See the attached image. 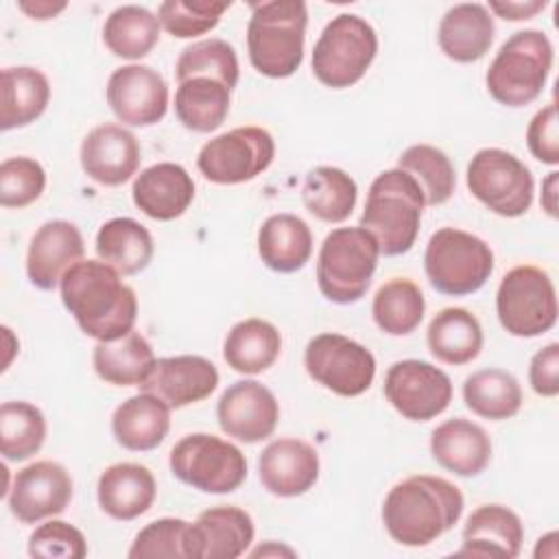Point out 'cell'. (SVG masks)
<instances>
[{"instance_id":"obj_1","label":"cell","mask_w":559,"mask_h":559,"mask_svg":"<svg viewBox=\"0 0 559 559\" xmlns=\"http://www.w3.org/2000/svg\"><path fill=\"white\" fill-rule=\"evenodd\" d=\"M61 301L76 325L96 341L129 334L138 319V297L120 273L103 260H81L59 282Z\"/></svg>"},{"instance_id":"obj_2","label":"cell","mask_w":559,"mask_h":559,"mask_svg":"<svg viewBox=\"0 0 559 559\" xmlns=\"http://www.w3.org/2000/svg\"><path fill=\"white\" fill-rule=\"evenodd\" d=\"M463 513L461 489L441 478L417 474L393 485L382 504L386 533L402 546H428L448 533Z\"/></svg>"},{"instance_id":"obj_3","label":"cell","mask_w":559,"mask_h":559,"mask_svg":"<svg viewBox=\"0 0 559 559\" xmlns=\"http://www.w3.org/2000/svg\"><path fill=\"white\" fill-rule=\"evenodd\" d=\"M247 50L251 66L271 79H286L304 61L308 7L304 0L251 2Z\"/></svg>"},{"instance_id":"obj_4","label":"cell","mask_w":559,"mask_h":559,"mask_svg":"<svg viewBox=\"0 0 559 559\" xmlns=\"http://www.w3.org/2000/svg\"><path fill=\"white\" fill-rule=\"evenodd\" d=\"M424 205V192L406 170H384L369 186L360 227L373 236L380 253L402 255L417 240Z\"/></svg>"},{"instance_id":"obj_5","label":"cell","mask_w":559,"mask_h":559,"mask_svg":"<svg viewBox=\"0 0 559 559\" xmlns=\"http://www.w3.org/2000/svg\"><path fill=\"white\" fill-rule=\"evenodd\" d=\"M552 44L546 33L526 28L513 33L489 63L485 83L491 98L507 107L533 103L548 81Z\"/></svg>"},{"instance_id":"obj_6","label":"cell","mask_w":559,"mask_h":559,"mask_svg":"<svg viewBox=\"0 0 559 559\" xmlns=\"http://www.w3.org/2000/svg\"><path fill=\"white\" fill-rule=\"evenodd\" d=\"M378 255V242L360 225L332 229L317 258V284L323 297L343 306L358 301L371 284Z\"/></svg>"},{"instance_id":"obj_7","label":"cell","mask_w":559,"mask_h":559,"mask_svg":"<svg viewBox=\"0 0 559 559\" xmlns=\"http://www.w3.org/2000/svg\"><path fill=\"white\" fill-rule=\"evenodd\" d=\"M424 271L437 293L450 297L472 295L493 273V251L469 231L441 227L426 245Z\"/></svg>"},{"instance_id":"obj_8","label":"cell","mask_w":559,"mask_h":559,"mask_svg":"<svg viewBox=\"0 0 559 559\" xmlns=\"http://www.w3.org/2000/svg\"><path fill=\"white\" fill-rule=\"evenodd\" d=\"M378 52L373 26L354 13L332 17L321 31L312 50V74L332 90L358 83Z\"/></svg>"},{"instance_id":"obj_9","label":"cell","mask_w":559,"mask_h":559,"mask_svg":"<svg viewBox=\"0 0 559 559\" xmlns=\"http://www.w3.org/2000/svg\"><path fill=\"white\" fill-rule=\"evenodd\" d=\"M168 465L175 478L203 493H231L247 478V459L240 448L207 432L179 439Z\"/></svg>"},{"instance_id":"obj_10","label":"cell","mask_w":559,"mask_h":559,"mask_svg":"<svg viewBox=\"0 0 559 559\" xmlns=\"http://www.w3.org/2000/svg\"><path fill=\"white\" fill-rule=\"evenodd\" d=\"M500 325L511 336L533 338L557 323V293L550 275L533 264L513 266L496 293Z\"/></svg>"},{"instance_id":"obj_11","label":"cell","mask_w":559,"mask_h":559,"mask_svg":"<svg viewBox=\"0 0 559 559\" xmlns=\"http://www.w3.org/2000/svg\"><path fill=\"white\" fill-rule=\"evenodd\" d=\"M469 192L493 214L518 218L533 203L535 181L528 166L504 148H480L467 164Z\"/></svg>"},{"instance_id":"obj_12","label":"cell","mask_w":559,"mask_h":559,"mask_svg":"<svg viewBox=\"0 0 559 559\" xmlns=\"http://www.w3.org/2000/svg\"><path fill=\"white\" fill-rule=\"evenodd\" d=\"M273 157V135L262 127L247 124L207 140L197 155V166L207 181L234 186L262 175Z\"/></svg>"},{"instance_id":"obj_13","label":"cell","mask_w":559,"mask_h":559,"mask_svg":"<svg viewBox=\"0 0 559 559\" xmlns=\"http://www.w3.org/2000/svg\"><path fill=\"white\" fill-rule=\"evenodd\" d=\"M304 365L314 382L343 397L362 395L376 378L373 354L358 341L336 332H323L310 338L304 352Z\"/></svg>"},{"instance_id":"obj_14","label":"cell","mask_w":559,"mask_h":559,"mask_svg":"<svg viewBox=\"0 0 559 559\" xmlns=\"http://www.w3.org/2000/svg\"><path fill=\"white\" fill-rule=\"evenodd\" d=\"M384 395L402 417L411 421H428L450 406L452 382L439 367L408 358L389 367Z\"/></svg>"},{"instance_id":"obj_15","label":"cell","mask_w":559,"mask_h":559,"mask_svg":"<svg viewBox=\"0 0 559 559\" xmlns=\"http://www.w3.org/2000/svg\"><path fill=\"white\" fill-rule=\"evenodd\" d=\"M105 94L114 116L129 127L157 124L168 111V85L151 66L129 63L116 68Z\"/></svg>"},{"instance_id":"obj_16","label":"cell","mask_w":559,"mask_h":559,"mask_svg":"<svg viewBox=\"0 0 559 559\" xmlns=\"http://www.w3.org/2000/svg\"><path fill=\"white\" fill-rule=\"evenodd\" d=\"M72 476L61 463L35 461L15 474L9 509L20 522L35 524L63 513L72 500Z\"/></svg>"},{"instance_id":"obj_17","label":"cell","mask_w":559,"mask_h":559,"mask_svg":"<svg viewBox=\"0 0 559 559\" xmlns=\"http://www.w3.org/2000/svg\"><path fill=\"white\" fill-rule=\"evenodd\" d=\"M216 417L227 437L242 443H258L275 432L280 404L264 384L255 380H238L223 391Z\"/></svg>"},{"instance_id":"obj_18","label":"cell","mask_w":559,"mask_h":559,"mask_svg":"<svg viewBox=\"0 0 559 559\" xmlns=\"http://www.w3.org/2000/svg\"><path fill=\"white\" fill-rule=\"evenodd\" d=\"M218 386L214 362L203 356H166L157 358L148 378L140 384L142 391L157 395L170 408H183L210 397Z\"/></svg>"},{"instance_id":"obj_19","label":"cell","mask_w":559,"mask_h":559,"mask_svg":"<svg viewBox=\"0 0 559 559\" xmlns=\"http://www.w3.org/2000/svg\"><path fill=\"white\" fill-rule=\"evenodd\" d=\"M81 168L100 186L129 181L140 166V142L122 124L94 127L81 142Z\"/></svg>"},{"instance_id":"obj_20","label":"cell","mask_w":559,"mask_h":559,"mask_svg":"<svg viewBox=\"0 0 559 559\" xmlns=\"http://www.w3.org/2000/svg\"><path fill=\"white\" fill-rule=\"evenodd\" d=\"M85 253L83 236L70 221H46L31 238L26 253V275L33 286L52 290L66 271L81 262Z\"/></svg>"},{"instance_id":"obj_21","label":"cell","mask_w":559,"mask_h":559,"mask_svg":"<svg viewBox=\"0 0 559 559\" xmlns=\"http://www.w3.org/2000/svg\"><path fill=\"white\" fill-rule=\"evenodd\" d=\"M258 474L262 487L280 498L306 493L319 478V454L301 439L282 437L271 441L260 459Z\"/></svg>"},{"instance_id":"obj_22","label":"cell","mask_w":559,"mask_h":559,"mask_svg":"<svg viewBox=\"0 0 559 559\" xmlns=\"http://www.w3.org/2000/svg\"><path fill=\"white\" fill-rule=\"evenodd\" d=\"M190 526L194 559H236L247 552L255 533L251 515L234 504L210 507Z\"/></svg>"},{"instance_id":"obj_23","label":"cell","mask_w":559,"mask_h":559,"mask_svg":"<svg viewBox=\"0 0 559 559\" xmlns=\"http://www.w3.org/2000/svg\"><path fill=\"white\" fill-rule=\"evenodd\" d=\"M138 210L155 221L179 218L194 199V181L188 170L173 162L144 168L131 188Z\"/></svg>"},{"instance_id":"obj_24","label":"cell","mask_w":559,"mask_h":559,"mask_svg":"<svg viewBox=\"0 0 559 559\" xmlns=\"http://www.w3.org/2000/svg\"><path fill=\"white\" fill-rule=\"evenodd\" d=\"M430 454L443 469L469 478L489 465L491 439L478 424L454 417L432 430Z\"/></svg>"},{"instance_id":"obj_25","label":"cell","mask_w":559,"mask_h":559,"mask_svg":"<svg viewBox=\"0 0 559 559\" xmlns=\"http://www.w3.org/2000/svg\"><path fill=\"white\" fill-rule=\"evenodd\" d=\"M524 526L518 513L502 504L478 507L463 526V546L456 555L463 557H504L520 555Z\"/></svg>"},{"instance_id":"obj_26","label":"cell","mask_w":559,"mask_h":559,"mask_svg":"<svg viewBox=\"0 0 559 559\" xmlns=\"http://www.w3.org/2000/svg\"><path fill=\"white\" fill-rule=\"evenodd\" d=\"M96 496L109 518L129 522L153 507L157 483L151 469L140 463H114L100 474Z\"/></svg>"},{"instance_id":"obj_27","label":"cell","mask_w":559,"mask_h":559,"mask_svg":"<svg viewBox=\"0 0 559 559\" xmlns=\"http://www.w3.org/2000/svg\"><path fill=\"white\" fill-rule=\"evenodd\" d=\"M437 41L448 59L456 63H474L483 59L491 48L493 17L485 4H454L439 22Z\"/></svg>"},{"instance_id":"obj_28","label":"cell","mask_w":559,"mask_h":559,"mask_svg":"<svg viewBox=\"0 0 559 559\" xmlns=\"http://www.w3.org/2000/svg\"><path fill=\"white\" fill-rule=\"evenodd\" d=\"M170 406L153 393H138L124 400L111 415L116 441L131 452L155 450L168 435Z\"/></svg>"},{"instance_id":"obj_29","label":"cell","mask_w":559,"mask_h":559,"mask_svg":"<svg viewBox=\"0 0 559 559\" xmlns=\"http://www.w3.org/2000/svg\"><path fill=\"white\" fill-rule=\"evenodd\" d=\"M258 253L275 273H295L312 255V231L295 214H273L258 231Z\"/></svg>"},{"instance_id":"obj_30","label":"cell","mask_w":559,"mask_h":559,"mask_svg":"<svg viewBox=\"0 0 559 559\" xmlns=\"http://www.w3.org/2000/svg\"><path fill=\"white\" fill-rule=\"evenodd\" d=\"M92 362L100 380L114 386H140L155 365V354L151 343L131 330L116 341H98Z\"/></svg>"},{"instance_id":"obj_31","label":"cell","mask_w":559,"mask_h":559,"mask_svg":"<svg viewBox=\"0 0 559 559\" xmlns=\"http://www.w3.org/2000/svg\"><path fill=\"white\" fill-rule=\"evenodd\" d=\"M282 352L280 330L264 319L251 317L238 321L227 332L223 343L225 362L245 376H255L266 371Z\"/></svg>"},{"instance_id":"obj_32","label":"cell","mask_w":559,"mask_h":559,"mask_svg":"<svg viewBox=\"0 0 559 559\" xmlns=\"http://www.w3.org/2000/svg\"><path fill=\"white\" fill-rule=\"evenodd\" d=\"M0 129L11 131L35 122L48 107L50 83L46 74L31 66L2 70Z\"/></svg>"},{"instance_id":"obj_33","label":"cell","mask_w":559,"mask_h":559,"mask_svg":"<svg viewBox=\"0 0 559 559\" xmlns=\"http://www.w3.org/2000/svg\"><path fill=\"white\" fill-rule=\"evenodd\" d=\"M430 354L445 365H467L483 349V328L465 308L439 310L426 332Z\"/></svg>"},{"instance_id":"obj_34","label":"cell","mask_w":559,"mask_h":559,"mask_svg":"<svg viewBox=\"0 0 559 559\" xmlns=\"http://www.w3.org/2000/svg\"><path fill=\"white\" fill-rule=\"evenodd\" d=\"M151 231L129 216H118L100 225L96 234L98 258L116 269L120 275H135L144 271L153 258Z\"/></svg>"},{"instance_id":"obj_35","label":"cell","mask_w":559,"mask_h":559,"mask_svg":"<svg viewBox=\"0 0 559 559\" xmlns=\"http://www.w3.org/2000/svg\"><path fill=\"white\" fill-rule=\"evenodd\" d=\"M229 87L210 76H192L175 92V114L194 133L216 131L229 114Z\"/></svg>"},{"instance_id":"obj_36","label":"cell","mask_w":559,"mask_h":559,"mask_svg":"<svg viewBox=\"0 0 559 559\" xmlns=\"http://www.w3.org/2000/svg\"><path fill=\"white\" fill-rule=\"evenodd\" d=\"M159 17L140 4H122L114 9L103 26V41L111 55L120 59H142L159 41Z\"/></svg>"},{"instance_id":"obj_37","label":"cell","mask_w":559,"mask_h":559,"mask_svg":"<svg viewBox=\"0 0 559 559\" xmlns=\"http://www.w3.org/2000/svg\"><path fill=\"white\" fill-rule=\"evenodd\" d=\"M301 199L306 210L325 223H343L354 212L358 186L336 166H317L306 175Z\"/></svg>"},{"instance_id":"obj_38","label":"cell","mask_w":559,"mask_h":559,"mask_svg":"<svg viewBox=\"0 0 559 559\" xmlns=\"http://www.w3.org/2000/svg\"><path fill=\"white\" fill-rule=\"evenodd\" d=\"M463 402L474 415L502 421L520 411L522 389L515 376L504 369H480L465 378Z\"/></svg>"},{"instance_id":"obj_39","label":"cell","mask_w":559,"mask_h":559,"mask_svg":"<svg viewBox=\"0 0 559 559\" xmlns=\"http://www.w3.org/2000/svg\"><path fill=\"white\" fill-rule=\"evenodd\" d=\"M426 301L421 288L408 277H393L384 282L371 304L376 325L391 336H406L415 332L424 319Z\"/></svg>"},{"instance_id":"obj_40","label":"cell","mask_w":559,"mask_h":559,"mask_svg":"<svg viewBox=\"0 0 559 559\" xmlns=\"http://www.w3.org/2000/svg\"><path fill=\"white\" fill-rule=\"evenodd\" d=\"M46 441L44 413L31 402H4L0 406V452L7 461H26Z\"/></svg>"},{"instance_id":"obj_41","label":"cell","mask_w":559,"mask_h":559,"mask_svg":"<svg viewBox=\"0 0 559 559\" xmlns=\"http://www.w3.org/2000/svg\"><path fill=\"white\" fill-rule=\"evenodd\" d=\"M397 168L406 170L421 188L426 205L445 203L456 188L450 157L430 144H413L397 157Z\"/></svg>"},{"instance_id":"obj_42","label":"cell","mask_w":559,"mask_h":559,"mask_svg":"<svg viewBox=\"0 0 559 559\" xmlns=\"http://www.w3.org/2000/svg\"><path fill=\"white\" fill-rule=\"evenodd\" d=\"M177 83L192 79V76H210L225 83L229 90L238 83V57L225 39H201L186 46L175 63Z\"/></svg>"},{"instance_id":"obj_43","label":"cell","mask_w":559,"mask_h":559,"mask_svg":"<svg viewBox=\"0 0 559 559\" xmlns=\"http://www.w3.org/2000/svg\"><path fill=\"white\" fill-rule=\"evenodd\" d=\"M127 555L129 559H151V557L194 559L192 526L181 518H159L155 522H148L135 535Z\"/></svg>"},{"instance_id":"obj_44","label":"cell","mask_w":559,"mask_h":559,"mask_svg":"<svg viewBox=\"0 0 559 559\" xmlns=\"http://www.w3.org/2000/svg\"><path fill=\"white\" fill-rule=\"evenodd\" d=\"M229 7L223 0H166L159 4L157 17L173 37L190 39L216 28Z\"/></svg>"},{"instance_id":"obj_45","label":"cell","mask_w":559,"mask_h":559,"mask_svg":"<svg viewBox=\"0 0 559 559\" xmlns=\"http://www.w3.org/2000/svg\"><path fill=\"white\" fill-rule=\"evenodd\" d=\"M46 170L33 157H9L0 164V205L26 207L41 197Z\"/></svg>"},{"instance_id":"obj_46","label":"cell","mask_w":559,"mask_h":559,"mask_svg":"<svg viewBox=\"0 0 559 559\" xmlns=\"http://www.w3.org/2000/svg\"><path fill=\"white\" fill-rule=\"evenodd\" d=\"M28 555L41 559H83L87 555V542L76 526L63 520H50L31 533Z\"/></svg>"},{"instance_id":"obj_47","label":"cell","mask_w":559,"mask_h":559,"mask_svg":"<svg viewBox=\"0 0 559 559\" xmlns=\"http://www.w3.org/2000/svg\"><path fill=\"white\" fill-rule=\"evenodd\" d=\"M526 144L531 155L542 164H559V120L555 103H548L531 118L526 129Z\"/></svg>"},{"instance_id":"obj_48","label":"cell","mask_w":559,"mask_h":559,"mask_svg":"<svg viewBox=\"0 0 559 559\" xmlns=\"http://www.w3.org/2000/svg\"><path fill=\"white\" fill-rule=\"evenodd\" d=\"M531 389L542 397H555L559 393V345L548 343L542 347L528 365Z\"/></svg>"},{"instance_id":"obj_49","label":"cell","mask_w":559,"mask_h":559,"mask_svg":"<svg viewBox=\"0 0 559 559\" xmlns=\"http://www.w3.org/2000/svg\"><path fill=\"white\" fill-rule=\"evenodd\" d=\"M546 0H528V2H489L487 11H493L496 15H500L502 20L509 22H520V20H528L535 13L546 9Z\"/></svg>"},{"instance_id":"obj_50","label":"cell","mask_w":559,"mask_h":559,"mask_svg":"<svg viewBox=\"0 0 559 559\" xmlns=\"http://www.w3.org/2000/svg\"><path fill=\"white\" fill-rule=\"evenodd\" d=\"M20 9L31 15L33 20H50L59 11L66 9V2H50V0H35V2H20Z\"/></svg>"},{"instance_id":"obj_51","label":"cell","mask_w":559,"mask_h":559,"mask_svg":"<svg viewBox=\"0 0 559 559\" xmlns=\"http://www.w3.org/2000/svg\"><path fill=\"white\" fill-rule=\"evenodd\" d=\"M557 188H559V173H548L542 183V207L550 218H557Z\"/></svg>"},{"instance_id":"obj_52","label":"cell","mask_w":559,"mask_h":559,"mask_svg":"<svg viewBox=\"0 0 559 559\" xmlns=\"http://www.w3.org/2000/svg\"><path fill=\"white\" fill-rule=\"evenodd\" d=\"M269 552H273V555H282V552H284V555H295L290 548H282V546H280V548L275 546V548H271V550H269V548H258V550H253L251 555L258 557V555H269Z\"/></svg>"}]
</instances>
